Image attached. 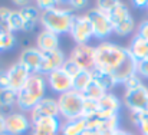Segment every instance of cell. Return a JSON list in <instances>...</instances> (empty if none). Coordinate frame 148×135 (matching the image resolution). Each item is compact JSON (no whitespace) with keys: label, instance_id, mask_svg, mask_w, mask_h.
Here are the masks:
<instances>
[{"label":"cell","instance_id":"27","mask_svg":"<svg viewBox=\"0 0 148 135\" xmlns=\"http://www.w3.org/2000/svg\"><path fill=\"white\" fill-rule=\"evenodd\" d=\"M105 93H108V92L103 89L101 85H98L95 81H92L91 85H89V86L86 88V90L84 92V96H85V99H91V101L98 102L102 96H105Z\"/></svg>","mask_w":148,"mask_h":135},{"label":"cell","instance_id":"26","mask_svg":"<svg viewBox=\"0 0 148 135\" xmlns=\"http://www.w3.org/2000/svg\"><path fill=\"white\" fill-rule=\"evenodd\" d=\"M25 27V22L23 17L20 14L19 10H12L9 14V30L10 33H16V32H23Z\"/></svg>","mask_w":148,"mask_h":135},{"label":"cell","instance_id":"14","mask_svg":"<svg viewBox=\"0 0 148 135\" xmlns=\"http://www.w3.org/2000/svg\"><path fill=\"white\" fill-rule=\"evenodd\" d=\"M121 108H122L121 99L114 92H108V93H105V96H102L98 101V112H97V115L98 116H103V118L115 116V115H119Z\"/></svg>","mask_w":148,"mask_h":135},{"label":"cell","instance_id":"18","mask_svg":"<svg viewBox=\"0 0 148 135\" xmlns=\"http://www.w3.org/2000/svg\"><path fill=\"white\" fill-rule=\"evenodd\" d=\"M59 45H60L59 36L50 30L42 29L36 36V47L40 52H50V50L59 49Z\"/></svg>","mask_w":148,"mask_h":135},{"label":"cell","instance_id":"2","mask_svg":"<svg viewBox=\"0 0 148 135\" xmlns=\"http://www.w3.org/2000/svg\"><path fill=\"white\" fill-rule=\"evenodd\" d=\"M46 76L40 73H32L25 86L17 92L16 106L22 112H30L45 96H46Z\"/></svg>","mask_w":148,"mask_h":135},{"label":"cell","instance_id":"17","mask_svg":"<svg viewBox=\"0 0 148 135\" xmlns=\"http://www.w3.org/2000/svg\"><path fill=\"white\" fill-rule=\"evenodd\" d=\"M17 62H20L32 73H39L40 66H42V52L36 46L35 47H26L20 52Z\"/></svg>","mask_w":148,"mask_h":135},{"label":"cell","instance_id":"3","mask_svg":"<svg viewBox=\"0 0 148 135\" xmlns=\"http://www.w3.org/2000/svg\"><path fill=\"white\" fill-rule=\"evenodd\" d=\"M73 17H75V13L69 7L68 1H66V4H62V1H60L53 9L42 12V14H40V25L43 26V29L56 33L58 36L66 35V33L69 35Z\"/></svg>","mask_w":148,"mask_h":135},{"label":"cell","instance_id":"24","mask_svg":"<svg viewBox=\"0 0 148 135\" xmlns=\"http://www.w3.org/2000/svg\"><path fill=\"white\" fill-rule=\"evenodd\" d=\"M94 81V76H92V71H81L73 79V89L84 93L86 88L91 85V82Z\"/></svg>","mask_w":148,"mask_h":135},{"label":"cell","instance_id":"30","mask_svg":"<svg viewBox=\"0 0 148 135\" xmlns=\"http://www.w3.org/2000/svg\"><path fill=\"white\" fill-rule=\"evenodd\" d=\"M12 9L1 6L0 7V32L1 33H7L9 30V14H10Z\"/></svg>","mask_w":148,"mask_h":135},{"label":"cell","instance_id":"1","mask_svg":"<svg viewBox=\"0 0 148 135\" xmlns=\"http://www.w3.org/2000/svg\"><path fill=\"white\" fill-rule=\"evenodd\" d=\"M130 58L127 47L103 40L95 46V69L115 75V72Z\"/></svg>","mask_w":148,"mask_h":135},{"label":"cell","instance_id":"41","mask_svg":"<svg viewBox=\"0 0 148 135\" xmlns=\"http://www.w3.org/2000/svg\"><path fill=\"white\" fill-rule=\"evenodd\" d=\"M13 3L17 4V6H22V7H25V6L29 4V1H26V0H25V1H23V0H16V1H13Z\"/></svg>","mask_w":148,"mask_h":135},{"label":"cell","instance_id":"6","mask_svg":"<svg viewBox=\"0 0 148 135\" xmlns=\"http://www.w3.org/2000/svg\"><path fill=\"white\" fill-rule=\"evenodd\" d=\"M69 35L76 45H89V40L94 39L95 36H94V27L86 14H75Z\"/></svg>","mask_w":148,"mask_h":135},{"label":"cell","instance_id":"15","mask_svg":"<svg viewBox=\"0 0 148 135\" xmlns=\"http://www.w3.org/2000/svg\"><path fill=\"white\" fill-rule=\"evenodd\" d=\"M46 82H48V86L53 90L55 93H65V92H69V90L73 89V82H72V78H69L63 71L62 68L58 69V71H53L50 72L49 75L46 76Z\"/></svg>","mask_w":148,"mask_h":135},{"label":"cell","instance_id":"32","mask_svg":"<svg viewBox=\"0 0 148 135\" xmlns=\"http://www.w3.org/2000/svg\"><path fill=\"white\" fill-rule=\"evenodd\" d=\"M59 3H60V1H58V0H38L35 6H36L40 12H46V10L53 9L55 6H58Z\"/></svg>","mask_w":148,"mask_h":135},{"label":"cell","instance_id":"4","mask_svg":"<svg viewBox=\"0 0 148 135\" xmlns=\"http://www.w3.org/2000/svg\"><path fill=\"white\" fill-rule=\"evenodd\" d=\"M108 16H109V20L112 23L115 35L124 38V36H128L134 32L135 22H134V17H132V14L125 3L115 0V4L109 10Z\"/></svg>","mask_w":148,"mask_h":135},{"label":"cell","instance_id":"34","mask_svg":"<svg viewBox=\"0 0 148 135\" xmlns=\"http://www.w3.org/2000/svg\"><path fill=\"white\" fill-rule=\"evenodd\" d=\"M9 88H10V81H9L7 69H0V90L9 89Z\"/></svg>","mask_w":148,"mask_h":135},{"label":"cell","instance_id":"39","mask_svg":"<svg viewBox=\"0 0 148 135\" xmlns=\"http://www.w3.org/2000/svg\"><path fill=\"white\" fill-rule=\"evenodd\" d=\"M82 135H103L102 132H99V131H97V130H92V128H86L84 132H82Z\"/></svg>","mask_w":148,"mask_h":135},{"label":"cell","instance_id":"21","mask_svg":"<svg viewBox=\"0 0 148 135\" xmlns=\"http://www.w3.org/2000/svg\"><path fill=\"white\" fill-rule=\"evenodd\" d=\"M86 128H88V122H86V118H84V116L62 121L60 135H82V132Z\"/></svg>","mask_w":148,"mask_h":135},{"label":"cell","instance_id":"43","mask_svg":"<svg viewBox=\"0 0 148 135\" xmlns=\"http://www.w3.org/2000/svg\"><path fill=\"white\" fill-rule=\"evenodd\" d=\"M147 111H148V106H147Z\"/></svg>","mask_w":148,"mask_h":135},{"label":"cell","instance_id":"20","mask_svg":"<svg viewBox=\"0 0 148 135\" xmlns=\"http://www.w3.org/2000/svg\"><path fill=\"white\" fill-rule=\"evenodd\" d=\"M127 49H128V52L131 53V56H132L137 62L144 60V59L148 58V40L143 39V38L138 36V35H135V36L131 39L130 46H128Z\"/></svg>","mask_w":148,"mask_h":135},{"label":"cell","instance_id":"13","mask_svg":"<svg viewBox=\"0 0 148 135\" xmlns=\"http://www.w3.org/2000/svg\"><path fill=\"white\" fill-rule=\"evenodd\" d=\"M66 58L65 53L60 49H55L50 52H42V66H40V75L48 76L50 72L58 71L63 66Z\"/></svg>","mask_w":148,"mask_h":135},{"label":"cell","instance_id":"16","mask_svg":"<svg viewBox=\"0 0 148 135\" xmlns=\"http://www.w3.org/2000/svg\"><path fill=\"white\" fill-rule=\"evenodd\" d=\"M7 73H9V81H10V89H13L14 92H19L22 89L32 75V72L27 68H25L20 62L13 63L7 69Z\"/></svg>","mask_w":148,"mask_h":135},{"label":"cell","instance_id":"5","mask_svg":"<svg viewBox=\"0 0 148 135\" xmlns=\"http://www.w3.org/2000/svg\"><path fill=\"white\" fill-rule=\"evenodd\" d=\"M84 102H85L84 93H81L75 89L59 95V98H58L59 116L63 121L81 118L82 112H84Z\"/></svg>","mask_w":148,"mask_h":135},{"label":"cell","instance_id":"29","mask_svg":"<svg viewBox=\"0 0 148 135\" xmlns=\"http://www.w3.org/2000/svg\"><path fill=\"white\" fill-rule=\"evenodd\" d=\"M62 71H63V72H65V73H66L69 78H72V79H73V78H75V76H76V75H78L81 71H82V69H81V68H79L75 62H72V60L68 58V59L65 60L63 66H62Z\"/></svg>","mask_w":148,"mask_h":135},{"label":"cell","instance_id":"28","mask_svg":"<svg viewBox=\"0 0 148 135\" xmlns=\"http://www.w3.org/2000/svg\"><path fill=\"white\" fill-rule=\"evenodd\" d=\"M16 45V38H14V33H1L0 35V52H6V50H10L13 49Z\"/></svg>","mask_w":148,"mask_h":135},{"label":"cell","instance_id":"31","mask_svg":"<svg viewBox=\"0 0 148 135\" xmlns=\"http://www.w3.org/2000/svg\"><path fill=\"white\" fill-rule=\"evenodd\" d=\"M124 89H132V88H137L140 85H143V78L140 75H132L131 78H128L124 84Z\"/></svg>","mask_w":148,"mask_h":135},{"label":"cell","instance_id":"7","mask_svg":"<svg viewBox=\"0 0 148 135\" xmlns=\"http://www.w3.org/2000/svg\"><path fill=\"white\" fill-rule=\"evenodd\" d=\"M88 19L91 20V25L94 27V36L99 39V40H103L106 38H109L112 33H114V27H112V23L109 20V16L103 12H101L99 9L94 7L91 9L88 13H86Z\"/></svg>","mask_w":148,"mask_h":135},{"label":"cell","instance_id":"33","mask_svg":"<svg viewBox=\"0 0 148 135\" xmlns=\"http://www.w3.org/2000/svg\"><path fill=\"white\" fill-rule=\"evenodd\" d=\"M137 75L148 79V58L144 59V60H140L137 63Z\"/></svg>","mask_w":148,"mask_h":135},{"label":"cell","instance_id":"25","mask_svg":"<svg viewBox=\"0 0 148 135\" xmlns=\"http://www.w3.org/2000/svg\"><path fill=\"white\" fill-rule=\"evenodd\" d=\"M131 122L141 131L143 135H148V111H138V112H130Z\"/></svg>","mask_w":148,"mask_h":135},{"label":"cell","instance_id":"8","mask_svg":"<svg viewBox=\"0 0 148 135\" xmlns=\"http://www.w3.org/2000/svg\"><path fill=\"white\" fill-rule=\"evenodd\" d=\"M124 105L130 112L144 111L148 106V88L143 84L132 89H125L124 92Z\"/></svg>","mask_w":148,"mask_h":135},{"label":"cell","instance_id":"36","mask_svg":"<svg viewBox=\"0 0 148 135\" xmlns=\"http://www.w3.org/2000/svg\"><path fill=\"white\" fill-rule=\"evenodd\" d=\"M68 4H69V7L75 12V10H79V9L86 7L88 1H86V0H71V1H68Z\"/></svg>","mask_w":148,"mask_h":135},{"label":"cell","instance_id":"12","mask_svg":"<svg viewBox=\"0 0 148 135\" xmlns=\"http://www.w3.org/2000/svg\"><path fill=\"white\" fill-rule=\"evenodd\" d=\"M30 119L36 121L39 118H46V116H53V118H60L59 116V105L58 99L52 96H45L30 112Z\"/></svg>","mask_w":148,"mask_h":135},{"label":"cell","instance_id":"19","mask_svg":"<svg viewBox=\"0 0 148 135\" xmlns=\"http://www.w3.org/2000/svg\"><path fill=\"white\" fill-rule=\"evenodd\" d=\"M19 12H20V14L23 17V22H25L23 32H32V30H35L36 25L40 22L42 12L35 4H27V6L19 9Z\"/></svg>","mask_w":148,"mask_h":135},{"label":"cell","instance_id":"9","mask_svg":"<svg viewBox=\"0 0 148 135\" xmlns=\"http://www.w3.org/2000/svg\"><path fill=\"white\" fill-rule=\"evenodd\" d=\"M69 59L75 62L82 71H94L95 69V46L91 45H76Z\"/></svg>","mask_w":148,"mask_h":135},{"label":"cell","instance_id":"37","mask_svg":"<svg viewBox=\"0 0 148 135\" xmlns=\"http://www.w3.org/2000/svg\"><path fill=\"white\" fill-rule=\"evenodd\" d=\"M132 4L138 9H145V7L148 9V0H134Z\"/></svg>","mask_w":148,"mask_h":135},{"label":"cell","instance_id":"10","mask_svg":"<svg viewBox=\"0 0 148 135\" xmlns=\"http://www.w3.org/2000/svg\"><path fill=\"white\" fill-rule=\"evenodd\" d=\"M4 125L6 132L12 135H22L26 134L29 130H32V119L25 112H10L4 115Z\"/></svg>","mask_w":148,"mask_h":135},{"label":"cell","instance_id":"35","mask_svg":"<svg viewBox=\"0 0 148 135\" xmlns=\"http://www.w3.org/2000/svg\"><path fill=\"white\" fill-rule=\"evenodd\" d=\"M138 36H141L143 39L148 40V19L147 20H143L138 26V32H137Z\"/></svg>","mask_w":148,"mask_h":135},{"label":"cell","instance_id":"11","mask_svg":"<svg viewBox=\"0 0 148 135\" xmlns=\"http://www.w3.org/2000/svg\"><path fill=\"white\" fill-rule=\"evenodd\" d=\"M62 121L60 118H39L36 121H32V130L30 135H60Z\"/></svg>","mask_w":148,"mask_h":135},{"label":"cell","instance_id":"38","mask_svg":"<svg viewBox=\"0 0 148 135\" xmlns=\"http://www.w3.org/2000/svg\"><path fill=\"white\" fill-rule=\"evenodd\" d=\"M4 114H1L0 112V135L3 134V132H6V125H4Z\"/></svg>","mask_w":148,"mask_h":135},{"label":"cell","instance_id":"40","mask_svg":"<svg viewBox=\"0 0 148 135\" xmlns=\"http://www.w3.org/2000/svg\"><path fill=\"white\" fill-rule=\"evenodd\" d=\"M114 135H134L132 132H128V131H125V130H118V131H115V134Z\"/></svg>","mask_w":148,"mask_h":135},{"label":"cell","instance_id":"22","mask_svg":"<svg viewBox=\"0 0 148 135\" xmlns=\"http://www.w3.org/2000/svg\"><path fill=\"white\" fill-rule=\"evenodd\" d=\"M92 76H94V81L101 85L106 92H112V89L118 85L115 76L112 73H108V72H102L98 69H94L92 71Z\"/></svg>","mask_w":148,"mask_h":135},{"label":"cell","instance_id":"42","mask_svg":"<svg viewBox=\"0 0 148 135\" xmlns=\"http://www.w3.org/2000/svg\"><path fill=\"white\" fill-rule=\"evenodd\" d=\"M1 135H12V134H9V132H3Z\"/></svg>","mask_w":148,"mask_h":135},{"label":"cell","instance_id":"23","mask_svg":"<svg viewBox=\"0 0 148 135\" xmlns=\"http://www.w3.org/2000/svg\"><path fill=\"white\" fill-rule=\"evenodd\" d=\"M17 102V92H14L13 89H3L0 90V109H1V114L6 115L12 112V108L16 105Z\"/></svg>","mask_w":148,"mask_h":135}]
</instances>
